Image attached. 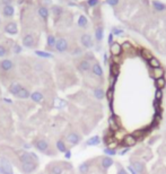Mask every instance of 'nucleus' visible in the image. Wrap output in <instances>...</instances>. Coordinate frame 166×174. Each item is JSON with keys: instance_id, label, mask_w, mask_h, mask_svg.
Here are the masks:
<instances>
[{"instance_id": "obj_1", "label": "nucleus", "mask_w": 166, "mask_h": 174, "mask_svg": "<svg viewBox=\"0 0 166 174\" xmlns=\"http://www.w3.org/2000/svg\"><path fill=\"white\" fill-rule=\"evenodd\" d=\"M69 49V43L67 41V39L65 37H58L57 42H55V50L59 53H63L66 51H68Z\"/></svg>"}, {"instance_id": "obj_2", "label": "nucleus", "mask_w": 166, "mask_h": 174, "mask_svg": "<svg viewBox=\"0 0 166 174\" xmlns=\"http://www.w3.org/2000/svg\"><path fill=\"white\" fill-rule=\"evenodd\" d=\"M19 161L22 162V164H24V163H34V162L37 161V157L33 153L22 151V153H19Z\"/></svg>"}, {"instance_id": "obj_3", "label": "nucleus", "mask_w": 166, "mask_h": 174, "mask_svg": "<svg viewBox=\"0 0 166 174\" xmlns=\"http://www.w3.org/2000/svg\"><path fill=\"white\" fill-rule=\"evenodd\" d=\"M80 44L84 46L85 49H92L94 46V42L92 39L91 34L88 33H83L80 35Z\"/></svg>"}, {"instance_id": "obj_4", "label": "nucleus", "mask_w": 166, "mask_h": 174, "mask_svg": "<svg viewBox=\"0 0 166 174\" xmlns=\"http://www.w3.org/2000/svg\"><path fill=\"white\" fill-rule=\"evenodd\" d=\"M3 31L5 33L9 34V35H16L18 33V26H17V23L14 22V20H10V22H7L5 27H3Z\"/></svg>"}, {"instance_id": "obj_5", "label": "nucleus", "mask_w": 166, "mask_h": 174, "mask_svg": "<svg viewBox=\"0 0 166 174\" xmlns=\"http://www.w3.org/2000/svg\"><path fill=\"white\" fill-rule=\"evenodd\" d=\"M1 14H2L3 18L11 19L15 15V7L13 5H7V6L1 7Z\"/></svg>"}, {"instance_id": "obj_6", "label": "nucleus", "mask_w": 166, "mask_h": 174, "mask_svg": "<svg viewBox=\"0 0 166 174\" xmlns=\"http://www.w3.org/2000/svg\"><path fill=\"white\" fill-rule=\"evenodd\" d=\"M34 147L37 149V151H40L41 153H48V151H49V142L46 140H44V139H37V140L34 141Z\"/></svg>"}, {"instance_id": "obj_7", "label": "nucleus", "mask_w": 166, "mask_h": 174, "mask_svg": "<svg viewBox=\"0 0 166 174\" xmlns=\"http://www.w3.org/2000/svg\"><path fill=\"white\" fill-rule=\"evenodd\" d=\"M0 168H1V174L5 173H13V168H11V164L10 162L5 157L0 158Z\"/></svg>"}, {"instance_id": "obj_8", "label": "nucleus", "mask_w": 166, "mask_h": 174, "mask_svg": "<svg viewBox=\"0 0 166 174\" xmlns=\"http://www.w3.org/2000/svg\"><path fill=\"white\" fill-rule=\"evenodd\" d=\"M14 69V62L10 59H2L0 61V70L2 72H10Z\"/></svg>"}, {"instance_id": "obj_9", "label": "nucleus", "mask_w": 166, "mask_h": 174, "mask_svg": "<svg viewBox=\"0 0 166 174\" xmlns=\"http://www.w3.org/2000/svg\"><path fill=\"white\" fill-rule=\"evenodd\" d=\"M23 45L25 48H28V49H32L35 46V39H34V35L33 34H26V35L23 37Z\"/></svg>"}, {"instance_id": "obj_10", "label": "nucleus", "mask_w": 166, "mask_h": 174, "mask_svg": "<svg viewBox=\"0 0 166 174\" xmlns=\"http://www.w3.org/2000/svg\"><path fill=\"white\" fill-rule=\"evenodd\" d=\"M36 168H37L36 162H34V163H24V164H22V166H20L23 173H25V174L33 173V172L36 170Z\"/></svg>"}, {"instance_id": "obj_11", "label": "nucleus", "mask_w": 166, "mask_h": 174, "mask_svg": "<svg viewBox=\"0 0 166 174\" xmlns=\"http://www.w3.org/2000/svg\"><path fill=\"white\" fill-rule=\"evenodd\" d=\"M37 14H39V16L41 17L44 22H48L49 16H50V10H49L48 7L46 6H39L37 7Z\"/></svg>"}, {"instance_id": "obj_12", "label": "nucleus", "mask_w": 166, "mask_h": 174, "mask_svg": "<svg viewBox=\"0 0 166 174\" xmlns=\"http://www.w3.org/2000/svg\"><path fill=\"white\" fill-rule=\"evenodd\" d=\"M82 140V137L77 134V132H70L68 136H67V141H68L69 144L72 145V146H75V145H78Z\"/></svg>"}, {"instance_id": "obj_13", "label": "nucleus", "mask_w": 166, "mask_h": 174, "mask_svg": "<svg viewBox=\"0 0 166 174\" xmlns=\"http://www.w3.org/2000/svg\"><path fill=\"white\" fill-rule=\"evenodd\" d=\"M103 37H104V27L102 24H98L95 27V40H96V42L101 43L103 41Z\"/></svg>"}, {"instance_id": "obj_14", "label": "nucleus", "mask_w": 166, "mask_h": 174, "mask_svg": "<svg viewBox=\"0 0 166 174\" xmlns=\"http://www.w3.org/2000/svg\"><path fill=\"white\" fill-rule=\"evenodd\" d=\"M78 69L79 71L82 72H88L89 70L92 69V65H91V61L88 59H83L80 60V62L78 63Z\"/></svg>"}, {"instance_id": "obj_15", "label": "nucleus", "mask_w": 166, "mask_h": 174, "mask_svg": "<svg viewBox=\"0 0 166 174\" xmlns=\"http://www.w3.org/2000/svg\"><path fill=\"white\" fill-rule=\"evenodd\" d=\"M22 87H23V86L20 85L19 83H11V84L9 85V87H8V92H9L11 95L17 96L18 95V93L20 92Z\"/></svg>"}, {"instance_id": "obj_16", "label": "nucleus", "mask_w": 166, "mask_h": 174, "mask_svg": "<svg viewBox=\"0 0 166 174\" xmlns=\"http://www.w3.org/2000/svg\"><path fill=\"white\" fill-rule=\"evenodd\" d=\"M131 166L134 168V171L138 174H145V164L140 161H132L131 162Z\"/></svg>"}, {"instance_id": "obj_17", "label": "nucleus", "mask_w": 166, "mask_h": 174, "mask_svg": "<svg viewBox=\"0 0 166 174\" xmlns=\"http://www.w3.org/2000/svg\"><path fill=\"white\" fill-rule=\"evenodd\" d=\"M110 50H111V53H112L114 57H117V56H120L121 52H122V45H121L120 43L113 42V44L110 45Z\"/></svg>"}, {"instance_id": "obj_18", "label": "nucleus", "mask_w": 166, "mask_h": 174, "mask_svg": "<svg viewBox=\"0 0 166 174\" xmlns=\"http://www.w3.org/2000/svg\"><path fill=\"white\" fill-rule=\"evenodd\" d=\"M151 5H153V8L158 13H162V11H165L166 10V5L164 2H162L160 0H153L151 1Z\"/></svg>"}, {"instance_id": "obj_19", "label": "nucleus", "mask_w": 166, "mask_h": 174, "mask_svg": "<svg viewBox=\"0 0 166 174\" xmlns=\"http://www.w3.org/2000/svg\"><path fill=\"white\" fill-rule=\"evenodd\" d=\"M91 70L95 76H97V77H100V78H102L103 75H104V72H103V68H102V66L98 62H95L94 65L92 66Z\"/></svg>"}, {"instance_id": "obj_20", "label": "nucleus", "mask_w": 166, "mask_h": 174, "mask_svg": "<svg viewBox=\"0 0 166 174\" xmlns=\"http://www.w3.org/2000/svg\"><path fill=\"white\" fill-rule=\"evenodd\" d=\"M55 42H57V39L53 34H49L46 36V49H55Z\"/></svg>"}, {"instance_id": "obj_21", "label": "nucleus", "mask_w": 166, "mask_h": 174, "mask_svg": "<svg viewBox=\"0 0 166 174\" xmlns=\"http://www.w3.org/2000/svg\"><path fill=\"white\" fill-rule=\"evenodd\" d=\"M113 158H111L110 156H105V157L102 158V168L104 170H108L109 168H111L113 165Z\"/></svg>"}, {"instance_id": "obj_22", "label": "nucleus", "mask_w": 166, "mask_h": 174, "mask_svg": "<svg viewBox=\"0 0 166 174\" xmlns=\"http://www.w3.org/2000/svg\"><path fill=\"white\" fill-rule=\"evenodd\" d=\"M123 142L126 146L128 147H131V146H134L136 142H137V138L134 137V135H129V136H126L123 139Z\"/></svg>"}, {"instance_id": "obj_23", "label": "nucleus", "mask_w": 166, "mask_h": 174, "mask_svg": "<svg viewBox=\"0 0 166 174\" xmlns=\"http://www.w3.org/2000/svg\"><path fill=\"white\" fill-rule=\"evenodd\" d=\"M77 25H78L80 28H87L88 27V19L85 15H80L78 17V20H77Z\"/></svg>"}, {"instance_id": "obj_24", "label": "nucleus", "mask_w": 166, "mask_h": 174, "mask_svg": "<svg viewBox=\"0 0 166 174\" xmlns=\"http://www.w3.org/2000/svg\"><path fill=\"white\" fill-rule=\"evenodd\" d=\"M110 74L113 76L114 78H117L119 74H120V66H119V63H112L111 65V69H110Z\"/></svg>"}, {"instance_id": "obj_25", "label": "nucleus", "mask_w": 166, "mask_h": 174, "mask_svg": "<svg viewBox=\"0 0 166 174\" xmlns=\"http://www.w3.org/2000/svg\"><path fill=\"white\" fill-rule=\"evenodd\" d=\"M93 94H94L95 99H97V100H103L105 97V92L102 87H97V88H95L94 92H93Z\"/></svg>"}, {"instance_id": "obj_26", "label": "nucleus", "mask_w": 166, "mask_h": 174, "mask_svg": "<svg viewBox=\"0 0 166 174\" xmlns=\"http://www.w3.org/2000/svg\"><path fill=\"white\" fill-rule=\"evenodd\" d=\"M16 97H18V99H22V100H26V99H28V97H31V93H29V91L27 88H25V87H22L20 92L18 93V95H17Z\"/></svg>"}, {"instance_id": "obj_27", "label": "nucleus", "mask_w": 166, "mask_h": 174, "mask_svg": "<svg viewBox=\"0 0 166 174\" xmlns=\"http://www.w3.org/2000/svg\"><path fill=\"white\" fill-rule=\"evenodd\" d=\"M31 99H32L33 102L35 103H41L43 101V95L41 92H34L31 94Z\"/></svg>"}, {"instance_id": "obj_28", "label": "nucleus", "mask_w": 166, "mask_h": 174, "mask_svg": "<svg viewBox=\"0 0 166 174\" xmlns=\"http://www.w3.org/2000/svg\"><path fill=\"white\" fill-rule=\"evenodd\" d=\"M100 142H101V138H100L98 136H94V137H92V138H89L86 141V145H87V146H96V145H98Z\"/></svg>"}, {"instance_id": "obj_29", "label": "nucleus", "mask_w": 166, "mask_h": 174, "mask_svg": "<svg viewBox=\"0 0 166 174\" xmlns=\"http://www.w3.org/2000/svg\"><path fill=\"white\" fill-rule=\"evenodd\" d=\"M164 74H165V71H164V69L163 68H160V67H158V68H154L153 69V76L155 77V79L164 77Z\"/></svg>"}, {"instance_id": "obj_30", "label": "nucleus", "mask_w": 166, "mask_h": 174, "mask_svg": "<svg viewBox=\"0 0 166 174\" xmlns=\"http://www.w3.org/2000/svg\"><path fill=\"white\" fill-rule=\"evenodd\" d=\"M35 54L36 56L41 57V58H44V59H52L53 58V54L50 52H46V51H35Z\"/></svg>"}, {"instance_id": "obj_31", "label": "nucleus", "mask_w": 166, "mask_h": 174, "mask_svg": "<svg viewBox=\"0 0 166 174\" xmlns=\"http://www.w3.org/2000/svg\"><path fill=\"white\" fill-rule=\"evenodd\" d=\"M62 13H63L62 7H60V6H53L52 7V14L55 18H59V17L62 15Z\"/></svg>"}, {"instance_id": "obj_32", "label": "nucleus", "mask_w": 166, "mask_h": 174, "mask_svg": "<svg viewBox=\"0 0 166 174\" xmlns=\"http://www.w3.org/2000/svg\"><path fill=\"white\" fill-rule=\"evenodd\" d=\"M89 168H91L89 163H88V162H85V163L80 164V166H79V172H80V174H87L88 171H89Z\"/></svg>"}, {"instance_id": "obj_33", "label": "nucleus", "mask_w": 166, "mask_h": 174, "mask_svg": "<svg viewBox=\"0 0 166 174\" xmlns=\"http://www.w3.org/2000/svg\"><path fill=\"white\" fill-rule=\"evenodd\" d=\"M148 63H149V66L151 67V68H158V67H160V60L156 59V58H154V57H151L149 60H148Z\"/></svg>"}, {"instance_id": "obj_34", "label": "nucleus", "mask_w": 166, "mask_h": 174, "mask_svg": "<svg viewBox=\"0 0 166 174\" xmlns=\"http://www.w3.org/2000/svg\"><path fill=\"white\" fill-rule=\"evenodd\" d=\"M57 149H58L59 151H61V153H66V151H68V149H67V147H66L65 141L61 140V139L57 141Z\"/></svg>"}, {"instance_id": "obj_35", "label": "nucleus", "mask_w": 166, "mask_h": 174, "mask_svg": "<svg viewBox=\"0 0 166 174\" xmlns=\"http://www.w3.org/2000/svg\"><path fill=\"white\" fill-rule=\"evenodd\" d=\"M155 84H156L157 89H163L164 87H165V85H166V80H165V78H164V77H160V78L156 79Z\"/></svg>"}, {"instance_id": "obj_36", "label": "nucleus", "mask_w": 166, "mask_h": 174, "mask_svg": "<svg viewBox=\"0 0 166 174\" xmlns=\"http://www.w3.org/2000/svg\"><path fill=\"white\" fill-rule=\"evenodd\" d=\"M63 173V168L60 165H54L51 168V174H62Z\"/></svg>"}, {"instance_id": "obj_37", "label": "nucleus", "mask_w": 166, "mask_h": 174, "mask_svg": "<svg viewBox=\"0 0 166 174\" xmlns=\"http://www.w3.org/2000/svg\"><path fill=\"white\" fill-rule=\"evenodd\" d=\"M101 2V0H87L86 3L88 5L89 8H95V7H97Z\"/></svg>"}, {"instance_id": "obj_38", "label": "nucleus", "mask_w": 166, "mask_h": 174, "mask_svg": "<svg viewBox=\"0 0 166 174\" xmlns=\"http://www.w3.org/2000/svg\"><path fill=\"white\" fill-rule=\"evenodd\" d=\"M8 54V49L3 44H0V58H5Z\"/></svg>"}, {"instance_id": "obj_39", "label": "nucleus", "mask_w": 166, "mask_h": 174, "mask_svg": "<svg viewBox=\"0 0 166 174\" xmlns=\"http://www.w3.org/2000/svg\"><path fill=\"white\" fill-rule=\"evenodd\" d=\"M111 33L113 34V35H122V34L124 33L123 32V30H121V28H119V27H117V26H114L113 28H112V32Z\"/></svg>"}, {"instance_id": "obj_40", "label": "nucleus", "mask_w": 166, "mask_h": 174, "mask_svg": "<svg viewBox=\"0 0 166 174\" xmlns=\"http://www.w3.org/2000/svg\"><path fill=\"white\" fill-rule=\"evenodd\" d=\"M104 153L106 155H109V156H114V155L117 154V151L115 149H111V148H105Z\"/></svg>"}, {"instance_id": "obj_41", "label": "nucleus", "mask_w": 166, "mask_h": 174, "mask_svg": "<svg viewBox=\"0 0 166 174\" xmlns=\"http://www.w3.org/2000/svg\"><path fill=\"white\" fill-rule=\"evenodd\" d=\"M162 97H163V91H162V89H157L156 93H155V99H156L157 101H160Z\"/></svg>"}, {"instance_id": "obj_42", "label": "nucleus", "mask_w": 166, "mask_h": 174, "mask_svg": "<svg viewBox=\"0 0 166 174\" xmlns=\"http://www.w3.org/2000/svg\"><path fill=\"white\" fill-rule=\"evenodd\" d=\"M14 0H0V6H7V5H13Z\"/></svg>"}, {"instance_id": "obj_43", "label": "nucleus", "mask_w": 166, "mask_h": 174, "mask_svg": "<svg viewBox=\"0 0 166 174\" xmlns=\"http://www.w3.org/2000/svg\"><path fill=\"white\" fill-rule=\"evenodd\" d=\"M108 5H110L111 7H115L117 6V3L120 2V0H106Z\"/></svg>"}, {"instance_id": "obj_44", "label": "nucleus", "mask_w": 166, "mask_h": 174, "mask_svg": "<svg viewBox=\"0 0 166 174\" xmlns=\"http://www.w3.org/2000/svg\"><path fill=\"white\" fill-rule=\"evenodd\" d=\"M14 52L16 53V54L20 53L22 52V46L18 45V44H14Z\"/></svg>"}, {"instance_id": "obj_45", "label": "nucleus", "mask_w": 166, "mask_h": 174, "mask_svg": "<svg viewBox=\"0 0 166 174\" xmlns=\"http://www.w3.org/2000/svg\"><path fill=\"white\" fill-rule=\"evenodd\" d=\"M108 99L109 101H112V99H113V88H110L109 89V92H108Z\"/></svg>"}, {"instance_id": "obj_46", "label": "nucleus", "mask_w": 166, "mask_h": 174, "mask_svg": "<svg viewBox=\"0 0 166 174\" xmlns=\"http://www.w3.org/2000/svg\"><path fill=\"white\" fill-rule=\"evenodd\" d=\"M117 174H128V172L126 171V170H124V168L120 165V166H119V168H117Z\"/></svg>"}, {"instance_id": "obj_47", "label": "nucleus", "mask_w": 166, "mask_h": 174, "mask_svg": "<svg viewBox=\"0 0 166 174\" xmlns=\"http://www.w3.org/2000/svg\"><path fill=\"white\" fill-rule=\"evenodd\" d=\"M113 37H114V35L112 33H110L109 34V44H113Z\"/></svg>"}, {"instance_id": "obj_48", "label": "nucleus", "mask_w": 166, "mask_h": 174, "mask_svg": "<svg viewBox=\"0 0 166 174\" xmlns=\"http://www.w3.org/2000/svg\"><path fill=\"white\" fill-rule=\"evenodd\" d=\"M128 170H129V173H130V174H138L137 172L134 171V168H132L131 165H130V166H129V168H128Z\"/></svg>"}, {"instance_id": "obj_49", "label": "nucleus", "mask_w": 166, "mask_h": 174, "mask_svg": "<svg viewBox=\"0 0 166 174\" xmlns=\"http://www.w3.org/2000/svg\"><path fill=\"white\" fill-rule=\"evenodd\" d=\"M65 156H66V158H67V159H69V158L71 157V153H70V151H67L65 153Z\"/></svg>"}, {"instance_id": "obj_50", "label": "nucleus", "mask_w": 166, "mask_h": 174, "mask_svg": "<svg viewBox=\"0 0 166 174\" xmlns=\"http://www.w3.org/2000/svg\"><path fill=\"white\" fill-rule=\"evenodd\" d=\"M0 25H1V18H0Z\"/></svg>"}, {"instance_id": "obj_51", "label": "nucleus", "mask_w": 166, "mask_h": 174, "mask_svg": "<svg viewBox=\"0 0 166 174\" xmlns=\"http://www.w3.org/2000/svg\"><path fill=\"white\" fill-rule=\"evenodd\" d=\"M5 174H14V173H5Z\"/></svg>"}, {"instance_id": "obj_52", "label": "nucleus", "mask_w": 166, "mask_h": 174, "mask_svg": "<svg viewBox=\"0 0 166 174\" xmlns=\"http://www.w3.org/2000/svg\"><path fill=\"white\" fill-rule=\"evenodd\" d=\"M0 172H1V168H0Z\"/></svg>"}]
</instances>
